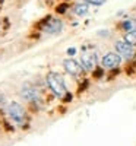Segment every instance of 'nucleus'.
<instances>
[{"mask_svg": "<svg viewBox=\"0 0 136 146\" xmlns=\"http://www.w3.org/2000/svg\"><path fill=\"white\" fill-rule=\"evenodd\" d=\"M45 82L48 85V88H50V91L54 94V96H57L60 100H66V96L70 94L66 88V83H65L63 78L56 72H48Z\"/></svg>", "mask_w": 136, "mask_h": 146, "instance_id": "nucleus-1", "label": "nucleus"}, {"mask_svg": "<svg viewBox=\"0 0 136 146\" xmlns=\"http://www.w3.org/2000/svg\"><path fill=\"white\" fill-rule=\"evenodd\" d=\"M6 113H7V117L15 121L16 124L19 126H23L25 124V120H27V114H25V110L23 107L16 102V101H12V102H7L6 105Z\"/></svg>", "mask_w": 136, "mask_h": 146, "instance_id": "nucleus-2", "label": "nucleus"}, {"mask_svg": "<svg viewBox=\"0 0 136 146\" xmlns=\"http://www.w3.org/2000/svg\"><path fill=\"white\" fill-rule=\"evenodd\" d=\"M114 47H116V53H119L121 57H125V58H127V60L135 57V47L130 45L127 41H125V40H117L116 44H114Z\"/></svg>", "mask_w": 136, "mask_h": 146, "instance_id": "nucleus-3", "label": "nucleus"}, {"mask_svg": "<svg viewBox=\"0 0 136 146\" xmlns=\"http://www.w3.org/2000/svg\"><path fill=\"white\" fill-rule=\"evenodd\" d=\"M121 63V56L119 53H105L101 58V64L105 69H114L119 67Z\"/></svg>", "mask_w": 136, "mask_h": 146, "instance_id": "nucleus-4", "label": "nucleus"}, {"mask_svg": "<svg viewBox=\"0 0 136 146\" xmlns=\"http://www.w3.org/2000/svg\"><path fill=\"white\" fill-rule=\"evenodd\" d=\"M63 69L69 73V75H72V76H79L83 67L81 66V63L76 62V60H73V58H66L65 62H63Z\"/></svg>", "mask_w": 136, "mask_h": 146, "instance_id": "nucleus-5", "label": "nucleus"}, {"mask_svg": "<svg viewBox=\"0 0 136 146\" xmlns=\"http://www.w3.org/2000/svg\"><path fill=\"white\" fill-rule=\"evenodd\" d=\"M21 95H22V98H25L27 101H31V102H35V101H38V91H37L32 85L27 83V85H23L22 86V91H21Z\"/></svg>", "mask_w": 136, "mask_h": 146, "instance_id": "nucleus-6", "label": "nucleus"}, {"mask_svg": "<svg viewBox=\"0 0 136 146\" xmlns=\"http://www.w3.org/2000/svg\"><path fill=\"white\" fill-rule=\"evenodd\" d=\"M43 29L47 34H59L63 29V22L60 19H56V18H50V22H47Z\"/></svg>", "mask_w": 136, "mask_h": 146, "instance_id": "nucleus-7", "label": "nucleus"}, {"mask_svg": "<svg viewBox=\"0 0 136 146\" xmlns=\"http://www.w3.org/2000/svg\"><path fill=\"white\" fill-rule=\"evenodd\" d=\"M97 64V57L94 53H83L81 57V66L85 70H92Z\"/></svg>", "mask_w": 136, "mask_h": 146, "instance_id": "nucleus-8", "label": "nucleus"}, {"mask_svg": "<svg viewBox=\"0 0 136 146\" xmlns=\"http://www.w3.org/2000/svg\"><path fill=\"white\" fill-rule=\"evenodd\" d=\"M88 3H76L75 6H73V13H75L76 16H86L88 15Z\"/></svg>", "mask_w": 136, "mask_h": 146, "instance_id": "nucleus-9", "label": "nucleus"}, {"mask_svg": "<svg viewBox=\"0 0 136 146\" xmlns=\"http://www.w3.org/2000/svg\"><path fill=\"white\" fill-rule=\"evenodd\" d=\"M121 28L125 29L126 32H133L136 31V21L135 19H126L121 22Z\"/></svg>", "mask_w": 136, "mask_h": 146, "instance_id": "nucleus-10", "label": "nucleus"}, {"mask_svg": "<svg viewBox=\"0 0 136 146\" xmlns=\"http://www.w3.org/2000/svg\"><path fill=\"white\" fill-rule=\"evenodd\" d=\"M123 40L127 41L130 45L136 47V31H133V32H126V34H125V38H123Z\"/></svg>", "mask_w": 136, "mask_h": 146, "instance_id": "nucleus-11", "label": "nucleus"}, {"mask_svg": "<svg viewBox=\"0 0 136 146\" xmlns=\"http://www.w3.org/2000/svg\"><path fill=\"white\" fill-rule=\"evenodd\" d=\"M67 9H69V5H67V3H61V5H59V6L56 7L57 13H65Z\"/></svg>", "mask_w": 136, "mask_h": 146, "instance_id": "nucleus-12", "label": "nucleus"}, {"mask_svg": "<svg viewBox=\"0 0 136 146\" xmlns=\"http://www.w3.org/2000/svg\"><path fill=\"white\" fill-rule=\"evenodd\" d=\"M85 3L92 5V6H101L105 3V0H85Z\"/></svg>", "mask_w": 136, "mask_h": 146, "instance_id": "nucleus-13", "label": "nucleus"}, {"mask_svg": "<svg viewBox=\"0 0 136 146\" xmlns=\"http://www.w3.org/2000/svg\"><path fill=\"white\" fill-rule=\"evenodd\" d=\"M103 73H104L103 69H98V70L94 72V76H95V78H101V76H103Z\"/></svg>", "mask_w": 136, "mask_h": 146, "instance_id": "nucleus-14", "label": "nucleus"}, {"mask_svg": "<svg viewBox=\"0 0 136 146\" xmlns=\"http://www.w3.org/2000/svg\"><path fill=\"white\" fill-rule=\"evenodd\" d=\"M75 53H76V50H75V48H67V54H69V56H73Z\"/></svg>", "mask_w": 136, "mask_h": 146, "instance_id": "nucleus-15", "label": "nucleus"}, {"mask_svg": "<svg viewBox=\"0 0 136 146\" xmlns=\"http://www.w3.org/2000/svg\"><path fill=\"white\" fill-rule=\"evenodd\" d=\"M2 5H3V0H0V7H2Z\"/></svg>", "mask_w": 136, "mask_h": 146, "instance_id": "nucleus-16", "label": "nucleus"}]
</instances>
